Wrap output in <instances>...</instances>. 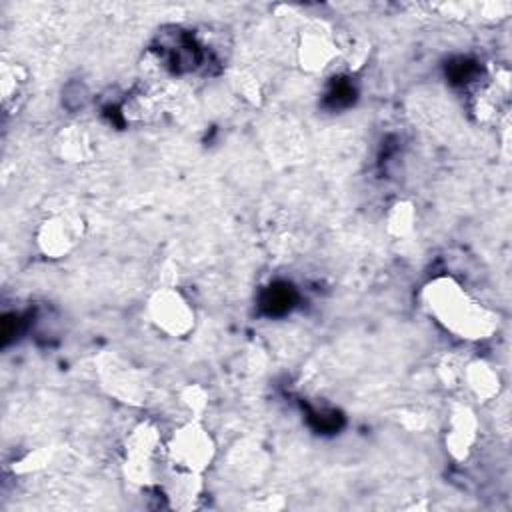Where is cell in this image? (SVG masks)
<instances>
[{"instance_id":"obj_1","label":"cell","mask_w":512,"mask_h":512,"mask_svg":"<svg viewBox=\"0 0 512 512\" xmlns=\"http://www.w3.org/2000/svg\"><path fill=\"white\" fill-rule=\"evenodd\" d=\"M426 312L450 334L484 340L496 332V314L450 276H436L422 288Z\"/></svg>"},{"instance_id":"obj_5","label":"cell","mask_w":512,"mask_h":512,"mask_svg":"<svg viewBox=\"0 0 512 512\" xmlns=\"http://www.w3.org/2000/svg\"><path fill=\"white\" fill-rule=\"evenodd\" d=\"M84 234L86 222L78 212L56 210L38 222L34 230V244L44 258L60 260L80 246Z\"/></svg>"},{"instance_id":"obj_9","label":"cell","mask_w":512,"mask_h":512,"mask_svg":"<svg viewBox=\"0 0 512 512\" xmlns=\"http://www.w3.org/2000/svg\"><path fill=\"white\" fill-rule=\"evenodd\" d=\"M94 144L96 142L92 134L86 130V126L68 124L56 132L52 140V150L62 162L82 164V162H90L92 156L96 154Z\"/></svg>"},{"instance_id":"obj_10","label":"cell","mask_w":512,"mask_h":512,"mask_svg":"<svg viewBox=\"0 0 512 512\" xmlns=\"http://www.w3.org/2000/svg\"><path fill=\"white\" fill-rule=\"evenodd\" d=\"M462 380L470 394L482 402L492 400L500 392V376L494 366L484 360H474L466 364L462 370Z\"/></svg>"},{"instance_id":"obj_8","label":"cell","mask_w":512,"mask_h":512,"mask_svg":"<svg viewBox=\"0 0 512 512\" xmlns=\"http://www.w3.org/2000/svg\"><path fill=\"white\" fill-rule=\"evenodd\" d=\"M30 94V72L22 62L2 60L0 64V102L6 114H18Z\"/></svg>"},{"instance_id":"obj_2","label":"cell","mask_w":512,"mask_h":512,"mask_svg":"<svg viewBox=\"0 0 512 512\" xmlns=\"http://www.w3.org/2000/svg\"><path fill=\"white\" fill-rule=\"evenodd\" d=\"M214 458L216 440L198 418L182 422L164 440V462L172 472L202 476Z\"/></svg>"},{"instance_id":"obj_4","label":"cell","mask_w":512,"mask_h":512,"mask_svg":"<svg viewBox=\"0 0 512 512\" xmlns=\"http://www.w3.org/2000/svg\"><path fill=\"white\" fill-rule=\"evenodd\" d=\"M146 316L148 322L168 338H184L196 326L194 306L172 284H162L150 294Z\"/></svg>"},{"instance_id":"obj_11","label":"cell","mask_w":512,"mask_h":512,"mask_svg":"<svg viewBox=\"0 0 512 512\" xmlns=\"http://www.w3.org/2000/svg\"><path fill=\"white\" fill-rule=\"evenodd\" d=\"M414 224H416V210L412 202L398 200L390 206L386 214V230L390 236L406 238L414 232Z\"/></svg>"},{"instance_id":"obj_6","label":"cell","mask_w":512,"mask_h":512,"mask_svg":"<svg viewBox=\"0 0 512 512\" xmlns=\"http://www.w3.org/2000/svg\"><path fill=\"white\" fill-rule=\"evenodd\" d=\"M342 52V44L326 22L314 20L300 30L296 58L302 70L312 74L324 72L342 56Z\"/></svg>"},{"instance_id":"obj_3","label":"cell","mask_w":512,"mask_h":512,"mask_svg":"<svg viewBox=\"0 0 512 512\" xmlns=\"http://www.w3.org/2000/svg\"><path fill=\"white\" fill-rule=\"evenodd\" d=\"M164 436L152 422H140L124 440V474L128 482L148 488L158 478V462L164 460Z\"/></svg>"},{"instance_id":"obj_12","label":"cell","mask_w":512,"mask_h":512,"mask_svg":"<svg viewBox=\"0 0 512 512\" xmlns=\"http://www.w3.org/2000/svg\"><path fill=\"white\" fill-rule=\"evenodd\" d=\"M180 402L190 410L192 418H198V414H202L204 408L208 406V394L204 388L190 384L180 392Z\"/></svg>"},{"instance_id":"obj_7","label":"cell","mask_w":512,"mask_h":512,"mask_svg":"<svg viewBox=\"0 0 512 512\" xmlns=\"http://www.w3.org/2000/svg\"><path fill=\"white\" fill-rule=\"evenodd\" d=\"M478 442V420L470 406L458 404L452 408L446 424L444 444L454 460H466Z\"/></svg>"}]
</instances>
